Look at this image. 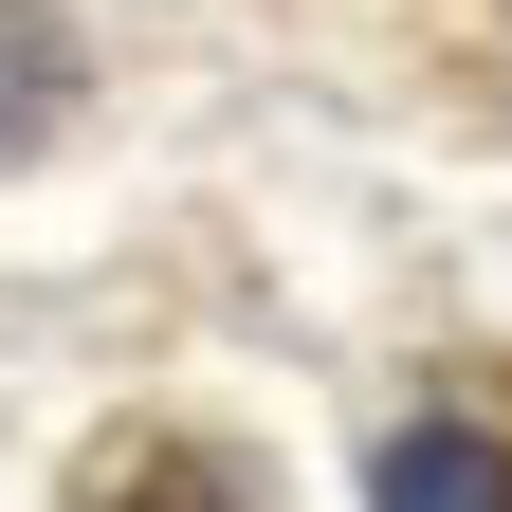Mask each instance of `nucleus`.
<instances>
[{
  "label": "nucleus",
  "mask_w": 512,
  "mask_h": 512,
  "mask_svg": "<svg viewBox=\"0 0 512 512\" xmlns=\"http://www.w3.org/2000/svg\"><path fill=\"white\" fill-rule=\"evenodd\" d=\"M366 512H512V403H421L366 458Z\"/></svg>",
  "instance_id": "1"
},
{
  "label": "nucleus",
  "mask_w": 512,
  "mask_h": 512,
  "mask_svg": "<svg viewBox=\"0 0 512 512\" xmlns=\"http://www.w3.org/2000/svg\"><path fill=\"white\" fill-rule=\"evenodd\" d=\"M110 512H256V494H238V476L202 458V439H147V476H128Z\"/></svg>",
  "instance_id": "2"
}]
</instances>
